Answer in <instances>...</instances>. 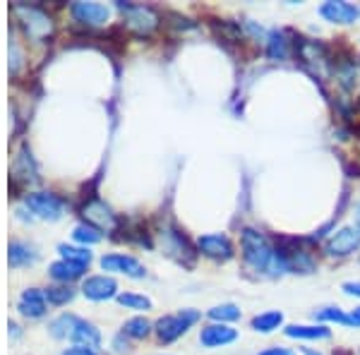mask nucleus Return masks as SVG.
<instances>
[{
  "instance_id": "obj_17",
  "label": "nucleus",
  "mask_w": 360,
  "mask_h": 355,
  "mask_svg": "<svg viewBox=\"0 0 360 355\" xmlns=\"http://www.w3.org/2000/svg\"><path fill=\"white\" fill-rule=\"evenodd\" d=\"M72 341L77 343V346H82V348H94L101 343V334H98V329L94 327V324H89V322H84V319H79V324H77V329H75V334H72Z\"/></svg>"
},
{
  "instance_id": "obj_15",
  "label": "nucleus",
  "mask_w": 360,
  "mask_h": 355,
  "mask_svg": "<svg viewBox=\"0 0 360 355\" xmlns=\"http://www.w3.org/2000/svg\"><path fill=\"white\" fill-rule=\"evenodd\" d=\"M8 259H10V266H27V264H34L39 259L37 250L27 243H10V250H8Z\"/></svg>"
},
{
  "instance_id": "obj_32",
  "label": "nucleus",
  "mask_w": 360,
  "mask_h": 355,
  "mask_svg": "<svg viewBox=\"0 0 360 355\" xmlns=\"http://www.w3.org/2000/svg\"><path fill=\"white\" fill-rule=\"evenodd\" d=\"M353 319H356V324H360V307H356V310H353V314H351Z\"/></svg>"
},
{
  "instance_id": "obj_7",
  "label": "nucleus",
  "mask_w": 360,
  "mask_h": 355,
  "mask_svg": "<svg viewBox=\"0 0 360 355\" xmlns=\"http://www.w3.org/2000/svg\"><path fill=\"white\" fill-rule=\"evenodd\" d=\"M70 10H72L75 20L82 22V25H91V27L103 25V22H108V17H111V10L101 3H75Z\"/></svg>"
},
{
  "instance_id": "obj_2",
  "label": "nucleus",
  "mask_w": 360,
  "mask_h": 355,
  "mask_svg": "<svg viewBox=\"0 0 360 355\" xmlns=\"http://www.w3.org/2000/svg\"><path fill=\"white\" fill-rule=\"evenodd\" d=\"M197 319H200V312H195V310H180L176 314H168V317L156 322V334H159V339L164 343H171V341H176L178 336H183Z\"/></svg>"
},
{
  "instance_id": "obj_16",
  "label": "nucleus",
  "mask_w": 360,
  "mask_h": 355,
  "mask_svg": "<svg viewBox=\"0 0 360 355\" xmlns=\"http://www.w3.org/2000/svg\"><path fill=\"white\" fill-rule=\"evenodd\" d=\"M84 217L89 224H96V228H111L113 226V214L111 209H108L103 202H89V205L84 207Z\"/></svg>"
},
{
  "instance_id": "obj_4",
  "label": "nucleus",
  "mask_w": 360,
  "mask_h": 355,
  "mask_svg": "<svg viewBox=\"0 0 360 355\" xmlns=\"http://www.w3.org/2000/svg\"><path fill=\"white\" fill-rule=\"evenodd\" d=\"M360 247V228H341L327 243V252L332 257H348Z\"/></svg>"
},
{
  "instance_id": "obj_10",
  "label": "nucleus",
  "mask_w": 360,
  "mask_h": 355,
  "mask_svg": "<svg viewBox=\"0 0 360 355\" xmlns=\"http://www.w3.org/2000/svg\"><path fill=\"white\" fill-rule=\"evenodd\" d=\"M17 310H20L29 319L44 317L46 310H49V300H46V293H41L39 288L25 290V293H22V298H20V302H17Z\"/></svg>"
},
{
  "instance_id": "obj_9",
  "label": "nucleus",
  "mask_w": 360,
  "mask_h": 355,
  "mask_svg": "<svg viewBox=\"0 0 360 355\" xmlns=\"http://www.w3.org/2000/svg\"><path fill=\"white\" fill-rule=\"evenodd\" d=\"M17 13L20 15H25V29H27V34L32 39H44V37H49L51 34V17L49 15H44L41 10H34V8H17Z\"/></svg>"
},
{
  "instance_id": "obj_18",
  "label": "nucleus",
  "mask_w": 360,
  "mask_h": 355,
  "mask_svg": "<svg viewBox=\"0 0 360 355\" xmlns=\"http://www.w3.org/2000/svg\"><path fill=\"white\" fill-rule=\"evenodd\" d=\"M77 324H79V317H75V314H60V317L51 322L49 329H51V334H53L56 339H72Z\"/></svg>"
},
{
  "instance_id": "obj_24",
  "label": "nucleus",
  "mask_w": 360,
  "mask_h": 355,
  "mask_svg": "<svg viewBox=\"0 0 360 355\" xmlns=\"http://www.w3.org/2000/svg\"><path fill=\"white\" fill-rule=\"evenodd\" d=\"M209 317L217 319V322H236L238 317H240V310H238L236 305H219V307H212L209 310Z\"/></svg>"
},
{
  "instance_id": "obj_3",
  "label": "nucleus",
  "mask_w": 360,
  "mask_h": 355,
  "mask_svg": "<svg viewBox=\"0 0 360 355\" xmlns=\"http://www.w3.org/2000/svg\"><path fill=\"white\" fill-rule=\"evenodd\" d=\"M25 202H27V207L41 219L56 221L63 217V200L51 195V192H32V195H27Z\"/></svg>"
},
{
  "instance_id": "obj_14",
  "label": "nucleus",
  "mask_w": 360,
  "mask_h": 355,
  "mask_svg": "<svg viewBox=\"0 0 360 355\" xmlns=\"http://www.w3.org/2000/svg\"><path fill=\"white\" fill-rule=\"evenodd\" d=\"M84 269H86V264H75V262L60 259V262H53V264H51L49 273L56 278V281H60V283H65V286H68L70 281H75V278L82 276Z\"/></svg>"
},
{
  "instance_id": "obj_6",
  "label": "nucleus",
  "mask_w": 360,
  "mask_h": 355,
  "mask_svg": "<svg viewBox=\"0 0 360 355\" xmlns=\"http://www.w3.org/2000/svg\"><path fill=\"white\" fill-rule=\"evenodd\" d=\"M101 269L125 273V276H132V278L144 276V266L139 264L135 257H130V254H106V257H101Z\"/></svg>"
},
{
  "instance_id": "obj_27",
  "label": "nucleus",
  "mask_w": 360,
  "mask_h": 355,
  "mask_svg": "<svg viewBox=\"0 0 360 355\" xmlns=\"http://www.w3.org/2000/svg\"><path fill=\"white\" fill-rule=\"evenodd\" d=\"M72 235H75V240L77 243H98L101 240V233H98L96 226H77V228L72 231Z\"/></svg>"
},
{
  "instance_id": "obj_12",
  "label": "nucleus",
  "mask_w": 360,
  "mask_h": 355,
  "mask_svg": "<svg viewBox=\"0 0 360 355\" xmlns=\"http://www.w3.org/2000/svg\"><path fill=\"white\" fill-rule=\"evenodd\" d=\"M319 15L329 22H336V25H351V22H356L360 10L351 3H324L319 8Z\"/></svg>"
},
{
  "instance_id": "obj_25",
  "label": "nucleus",
  "mask_w": 360,
  "mask_h": 355,
  "mask_svg": "<svg viewBox=\"0 0 360 355\" xmlns=\"http://www.w3.org/2000/svg\"><path fill=\"white\" fill-rule=\"evenodd\" d=\"M288 56V44L286 39L281 37V34H271L269 37V58L271 60H283V58Z\"/></svg>"
},
{
  "instance_id": "obj_28",
  "label": "nucleus",
  "mask_w": 360,
  "mask_h": 355,
  "mask_svg": "<svg viewBox=\"0 0 360 355\" xmlns=\"http://www.w3.org/2000/svg\"><path fill=\"white\" fill-rule=\"evenodd\" d=\"M319 319H332V322H339V324H356V319L348 317L341 310H334V307H327V310H319L317 312Z\"/></svg>"
},
{
  "instance_id": "obj_26",
  "label": "nucleus",
  "mask_w": 360,
  "mask_h": 355,
  "mask_svg": "<svg viewBox=\"0 0 360 355\" xmlns=\"http://www.w3.org/2000/svg\"><path fill=\"white\" fill-rule=\"evenodd\" d=\"M75 298V290L70 286H53L46 290V300L53 302V305H63V302H70Z\"/></svg>"
},
{
  "instance_id": "obj_29",
  "label": "nucleus",
  "mask_w": 360,
  "mask_h": 355,
  "mask_svg": "<svg viewBox=\"0 0 360 355\" xmlns=\"http://www.w3.org/2000/svg\"><path fill=\"white\" fill-rule=\"evenodd\" d=\"M63 355H96L91 348H82V346H75V348H68Z\"/></svg>"
},
{
  "instance_id": "obj_13",
  "label": "nucleus",
  "mask_w": 360,
  "mask_h": 355,
  "mask_svg": "<svg viewBox=\"0 0 360 355\" xmlns=\"http://www.w3.org/2000/svg\"><path fill=\"white\" fill-rule=\"evenodd\" d=\"M236 339H238L236 329L226 327V324H212V327L202 329V334H200L202 346H207V348L226 346V343H231V341H236Z\"/></svg>"
},
{
  "instance_id": "obj_8",
  "label": "nucleus",
  "mask_w": 360,
  "mask_h": 355,
  "mask_svg": "<svg viewBox=\"0 0 360 355\" xmlns=\"http://www.w3.org/2000/svg\"><path fill=\"white\" fill-rule=\"evenodd\" d=\"M120 8H125V5L120 3ZM125 20H127V27H132L139 34H149L159 25V17L149 8H142V5H130V8H125Z\"/></svg>"
},
{
  "instance_id": "obj_33",
  "label": "nucleus",
  "mask_w": 360,
  "mask_h": 355,
  "mask_svg": "<svg viewBox=\"0 0 360 355\" xmlns=\"http://www.w3.org/2000/svg\"><path fill=\"white\" fill-rule=\"evenodd\" d=\"M305 355H317V353H312V351H307V353H305Z\"/></svg>"
},
{
  "instance_id": "obj_30",
  "label": "nucleus",
  "mask_w": 360,
  "mask_h": 355,
  "mask_svg": "<svg viewBox=\"0 0 360 355\" xmlns=\"http://www.w3.org/2000/svg\"><path fill=\"white\" fill-rule=\"evenodd\" d=\"M344 293H348V295H358V298H360V281L344 283Z\"/></svg>"
},
{
  "instance_id": "obj_1",
  "label": "nucleus",
  "mask_w": 360,
  "mask_h": 355,
  "mask_svg": "<svg viewBox=\"0 0 360 355\" xmlns=\"http://www.w3.org/2000/svg\"><path fill=\"white\" fill-rule=\"evenodd\" d=\"M243 257H245V262L255 271H269V269H274V266L286 269L288 266L281 254L269 247V243H266V238L262 233H257L252 228L243 231Z\"/></svg>"
},
{
  "instance_id": "obj_31",
  "label": "nucleus",
  "mask_w": 360,
  "mask_h": 355,
  "mask_svg": "<svg viewBox=\"0 0 360 355\" xmlns=\"http://www.w3.org/2000/svg\"><path fill=\"white\" fill-rule=\"evenodd\" d=\"M259 355H295V353L286 351V348H269V351H264V353H259Z\"/></svg>"
},
{
  "instance_id": "obj_22",
  "label": "nucleus",
  "mask_w": 360,
  "mask_h": 355,
  "mask_svg": "<svg viewBox=\"0 0 360 355\" xmlns=\"http://www.w3.org/2000/svg\"><path fill=\"white\" fill-rule=\"evenodd\" d=\"M118 302L123 307H127V310H149V307H152V300L144 298V295H137V293H120Z\"/></svg>"
},
{
  "instance_id": "obj_5",
  "label": "nucleus",
  "mask_w": 360,
  "mask_h": 355,
  "mask_svg": "<svg viewBox=\"0 0 360 355\" xmlns=\"http://www.w3.org/2000/svg\"><path fill=\"white\" fill-rule=\"evenodd\" d=\"M197 247H200L202 254H207V257L212 259H231L233 257V245H231V240L221 233H214V235H202L200 240H197Z\"/></svg>"
},
{
  "instance_id": "obj_19",
  "label": "nucleus",
  "mask_w": 360,
  "mask_h": 355,
  "mask_svg": "<svg viewBox=\"0 0 360 355\" xmlns=\"http://www.w3.org/2000/svg\"><path fill=\"white\" fill-rule=\"evenodd\" d=\"M281 322H283L281 312H264V314H257V317L252 319V329L262 331V334H269V331L281 327Z\"/></svg>"
},
{
  "instance_id": "obj_23",
  "label": "nucleus",
  "mask_w": 360,
  "mask_h": 355,
  "mask_svg": "<svg viewBox=\"0 0 360 355\" xmlns=\"http://www.w3.org/2000/svg\"><path fill=\"white\" fill-rule=\"evenodd\" d=\"M149 331H152V324L144 317H135L125 324V334L132 336V339H144V336H149Z\"/></svg>"
},
{
  "instance_id": "obj_20",
  "label": "nucleus",
  "mask_w": 360,
  "mask_h": 355,
  "mask_svg": "<svg viewBox=\"0 0 360 355\" xmlns=\"http://www.w3.org/2000/svg\"><path fill=\"white\" fill-rule=\"evenodd\" d=\"M286 336L291 339H329L327 327H288Z\"/></svg>"
},
{
  "instance_id": "obj_21",
  "label": "nucleus",
  "mask_w": 360,
  "mask_h": 355,
  "mask_svg": "<svg viewBox=\"0 0 360 355\" xmlns=\"http://www.w3.org/2000/svg\"><path fill=\"white\" fill-rule=\"evenodd\" d=\"M58 252L63 254L65 262H75V264H89L91 262V252L86 247H72V245H60Z\"/></svg>"
},
{
  "instance_id": "obj_11",
  "label": "nucleus",
  "mask_w": 360,
  "mask_h": 355,
  "mask_svg": "<svg viewBox=\"0 0 360 355\" xmlns=\"http://www.w3.org/2000/svg\"><path fill=\"white\" fill-rule=\"evenodd\" d=\"M115 290H118V283L111 276H89L82 286V293L89 300H108L115 295Z\"/></svg>"
}]
</instances>
